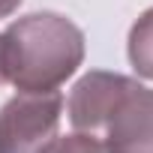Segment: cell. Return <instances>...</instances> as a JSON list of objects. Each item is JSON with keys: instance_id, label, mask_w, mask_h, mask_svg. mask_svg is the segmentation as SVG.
Segmentation results:
<instances>
[{"instance_id": "cell-1", "label": "cell", "mask_w": 153, "mask_h": 153, "mask_svg": "<svg viewBox=\"0 0 153 153\" xmlns=\"http://www.w3.org/2000/svg\"><path fill=\"white\" fill-rule=\"evenodd\" d=\"M0 54L18 90H57L84 60V33L66 15L30 12L0 33Z\"/></svg>"}, {"instance_id": "cell-2", "label": "cell", "mask_w": 153, "mask_h": 153, "mask_svg": "<svg viewBox=\"0 0 153 153\" xmlns=\"http://www.w3.org/2000/svg\"><path fill=\"white\" fill-rule=\"evenodd\" d=\"M60 114L57 90H18L0 108V153H42L57 138Z\"/></svg>"}, {"instance_id": "cell-3", "label": "cell", "mask_w": 153, "mask_h": 153, "mask_svg": "<svg viewBox=\"0 0 153 153\" xmlns=\"http://www.w3.org/2000/svg\"><path fill=\"white\" fill-rule=\"evenodd\" d=\"M96 132L108 153H153V90L126 78Z\"/></svg>"}, {"instance_id": "cell-4", "label": "cell", "mask_w": 153, "mask_h": 153, "mask_svg": "<svg viewBox=\"0 0 153 153\" xmlns=\"http://www.w3.org/2000/svg\"><path fill=\"white\" fill-rule=\"evenodd\" d=\"M123 84H126V75L102 72V69H93L84 78H78V84L72 87V96H69V123H72V129L96 135L105 111L111 108V102L117 99Z\"/></svg>"}, {"instance_id": "cell-5", "label": "cell", "mask_w": 153, "mask_h": 153, "mask_svg": "<svg viewBox=\"0 0 153 153\" xmlns=\"http://www.w3.org/2000/svg\"><path fill=\"white\" fill-rule=\"evenodd\" d=\"M129 63L138 75L153 81V9H147L129 30Z\"/></svg>"}, {"instance_id": "cell-6", "label": "cell", "mask_w": 153, "mask_h": 153, "mask_svg": "<svg viewBox=\"0 0 153 153\" xmlns=\"http://www.w3.org/2000/svg\"><path fill=\"white\" fill-rule=\"evenodd\" d=\"M42 153H108L102 147V141L96 135H87V132H72L66 138H54Z\"/></svg>"}, {"instance_id": "cell-7", "label": "cell", "mask_w": 153, "mask_h": 153, "mask_svg": "<svg viewBox=\"0 0 153 153\" xmlns=\"http://www.w3.org/2000/svg\"><path fill=\"white\" fill-rule=\"evenodd\" d=\"M18 6H21V0H0V18L12 15V12H15Z\"/></svg>"}, {"instance_id": "cell-8", "label": "cell", "mask_w": 153, "mask_h": 153, "mask_svg": "<svg viewBox=\"0 0 153 153\" xmlns=\"http://www.w3.org/2000/svg\"><path fill=\"white\" fill-rule=\"evenodd\" d=\"M6 81V75H3V54H0V84Z\"/></svg>"}]
</instances>
